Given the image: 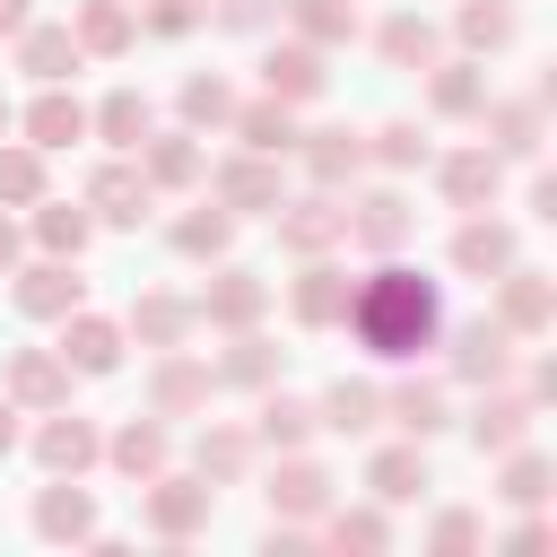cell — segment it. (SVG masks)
Listing matches in <instances>:
<instances>
[{"mask_svg":"<svg viewBox=\"0 0 557 557\" xmlns=\"http://www.w3.org/2000/svg\"><path fill=\"white\" fill-rule=\"evenodd\" d=\"M339 322H348V339H357L366 357L409 366V357H426V348L444 339V287H435L426 270H409L400 252H383L366 278H348Z\"/></svg>","mask_w":557,"mask_h":557,"instance_id":"obj_1","label":"cell"},{"mask_svg":"<svg viewBox=\"0 0 557 557\" xmlns=\"http://www.w3.org/2000/svg\"><path fill=\"white\" fill-rule=\"evenodd\" d=\"M444 383H461V392H487V383H505L513 374V357H522V339L496 322V313H470V322H444Z\"/></svg>","mask_w":557,"mask_h":557,"instance_id":"obj_2","label":"cell"},{"mask_svg":"<svg viewBox=\"0 0 557 557\" xmlns=\"http://www.w3.org/2000/svg\"><path fill=\"white\" fill-rule=\"evenodd\" d=\"M139 522H148L165 548H183V540H200V531L218 522V487H209L200 470H174V461H165V470L139 487Z\"/></svg>","mask_w":557,"mask_h":557,"instance_id":"obj_3","label":"cell"},{"mask_svg":"<svg viewBox=\"0 0 557 557\" xmlns=\"http://www.w3.org/2000/svg\"><path fill=\"white\" fill-rule=\"evenodd\" d=\"M26 453H35V470L44 479H87L96 461H104V426L96 418H78L70 400L61 409H35V435H17Z\"/></svg>","mask_w":557,"mask_h":557,"instance_id":"obj_4","label":"cell"},{"mask_svg":"<svg viewBox=\"0 0 557 557\" xmlns=\"http://www.w3.org/2000/svg\"><path fill=\"white\" fill-rule=\"evenodd\" d=\"M200 183H209V200H218V209H235V218H270V209L287 200V174H278V157H261V148L218 157Z\"/></svg>","mask_w":557,"mask_h":557,"instance_id":"obj_5","label":"cell"},{"mask_svg":"<svg viewBox=\"0 0 557 557\" xmlns=\"http://www.w3.org/2000/svg\"><path fill=\"white\" fill-rule=\"evenodd\" d=\"M270 226H278V252L313 261V252H339L348 244V200L339 191H296V200L270 209Z\"/></svg>","mask_w":557,"mask_h":557,"instance_id":"obj_6","label":"cell"},{"mask_svg":"<svg viewBox=\"0 0 557 557\" xmlns=\"http://www.w3.org/2000/svg\"><path fill=\"white\" fill-rule=\"evenodd\" d=\"M418 235V209H409V191L400 183H374V191H348V244L366 252V261H383V252H400Z\"/></svg>","mask_w":557,"mask_h":557,"instance_id":"obj_7","label":"cell"},{"mask_svg":"<svg viewBox=\"0 0 557 557\" xmlns=\"http://www.w3.org/2000/svg\"><path fill=\"white\" fill-rule=\"evenodd\" d=\"M9 305H17L26 322H61V313H78V305H87V278H78V261L35 252V261H17V270H9Z\"/></svg>","mask_w":557,"mask_h":557,"instance_id":"obj_8","label":"cell"},{"mask_svg":"<svg viewBox=\"0 0 557 557\" xmlns=\"http://www.w3.org/2000/svg\"><path fill=\"white\" fill-rule=\"evenodd\" d=\"M209 400H218L209 357H191V339L183 348H157V366H148V418H200Z\"/></svg>","mask_w":557,"mask_h":557,"instance_id":"obj_9","label":"cell"},{"mask_svg":"<svg viewBox=\"0 0 557 557\" xmlns=\"http://www.w3.org/2000/svg\"><path fill=\"white\" fill-rule=\"evenodd\" d=\"M435 165V191H444V209H496V191H505V157L487 148V139H470V148H444V157H426Z\"/></svg>","mask_w":557,"mask_h":557,"instance_id":"obj_10","label":"cell"},{"mask_svg":"<svg viewBox=\"0 0 557 557\" xmlns=\"http://www.w3.org/2000/svg\"><path fill=\"white\" fill-rule=\"evenodd\" d=\"M87 218L96 226H148V209H157V191H148V174H139V157H113L104 148V165L87 174Z\"/></svg>","mask_w":557,"mask_h":557,"instance_id":"obj_11","label":"cell"},{"mask_svg":"<svg viewBox=\"0 0 557 557\" xmlns=\"http://www.w3.org/2000/svg\"><path fill=\"white\" fill-rule=\"evenodd\" d=\"M487 287H496L487 313H496L513 339H548V331H557V278H548V270H522V261H513V270H496Z\"/></svg>","mask_w":557,"mask_h":557,"instance_id":"obj_12","label":"cell"},{"mask_svg":"<svg viewBox=\"0 0 557 557\" xmlns=\"http://www.w3.org/2000/svg\"><path fill=\"white\" fill-rule=\"evenodd\" d=\"M470 122H479V139H487L505 165H531L540 139H548V104H540V96H487Z\"/></svg>","mask_w":557,"mask_h":557,"instance_id":"obj_13","label":"cell"},{"mask_svg":"<svg viewBox=\"0 0 557 557\" xmlns=\"http://www.w3.org/2000/svg\"><path fill=\"white\" fill-rule=\"evenodd\" d=\"M296 165H305L313 191H348V183L366 174V131H348V122H313V131H296Z\"/></svg>","mask_w":557,"mask_h":557,"instance_id":"obj_14","label":"cell"},{"mask_svg":"<svg viewBox=\"0 0 557 557\" xmlns=\"http://www.w3.org/2000/svg\"><path fill=\"white\" fill-rule=\"evenodd\" d=\"M209 270H218V278L191 296V313H200L209 331H252V322L270 313V278H261V270H235V261H209Z\"/></svg>","mask_w":557,"mask_h":557,"instance_id":"obj_15","label":"cell"},{"mask_svg":"<svg viewBox=\"0 0 557 557\" xmlns=\"http://www.w3.org/2000/svg\"><path fill=\"white\" fill-rule=\"evenodd\" d=\"M322 87H331V52H313L305 35H287V44H270L261 52V96H278V104H322Z\"/></svg>","mask_w":557,"mask_h":557,"instance_id":"obj_16","label":"cell"},{"mask_svg":"<svg viewBox=\"0 0 557 557\" xmlns=\"http://www.w3.org/2000/svg\"><path fill=\"white\" fill-rule=\"evenodd\" d=\"M122 348H131V331H122V313H96V305H78V313H61V366L70 374H113L122 366Z\"/></svg>","mask_w":557,"mask_h":557,"instance_id":"obj_17","label":"cell"},{"mask_svg":"<svg viewBox=\"0 0 557 557\" xmlns=\"http://www.w3.org/2000/svg\"><path fill=\"white\" fill-rule=\"evenodd\" d=\"M531 426H540V400H531L513 374H505V383H487V392H479V409H470V444H479L487 461H496V453H513Z\"/></svg>","mask_w":557,"mask_h":557,"instance_id":"obj_18","label":"cell"},{"mask_svg":"<svg viewBox=\"0 0 557 557\" xmlns=\"http://www.w3.org/2000/svg\"><path fill=\"white\" fill-rule=\"evenodd\" d=\"M339 496V479L296 444V453H278V470H270V522H322V505Z\"/></svg>","mask_w":557,"mask_h":557,"instance_id":"obj_19","label":"cell"},{"mask_svg":"<svg viewBox=\"0 0 557 557\" xmlns=\"http://www.w3.org/2000/svg\"><path fill=\"white\" fill-rule=\"evenodd\" d=\"M9 44H17V70H26L35 87H70V78H78V61H87V52H78V35H70V17H26Z\"/></svg>","mask_w":557,"mask_h":557,"instance_id":"obj_20","label":"cell"},{"mask_svg":"<svg viewBox=\"0 0 557 557\" xmlns=\"http://www.w3.org/2000/svg\"><path fill=\"white\" fill-rule=\"evenodd\" d=\"M339 305H348V270H339L331 252L296 261V278H287V322H296V331H339Z\"/></svg>","mask_w":557,"mask_h":557,"instance_id":"obj_21","label":"cell"},{"mask_svg":"<svg viewBox=\"0 0 557 557\" xmlns=\"http://www.w3.org/2000/svg\"><path fill=\"white\" fill-rule=\"evenodd\" d=\"M26 522H35V540H52V548H87V540L104 531V522H96V496H87L78 479H44Z\"/></svg>","mask_w":557,"mask_h":557,"instance_id":"obj_22","label":"cell"},{"mask_svg":"<svg viewBox=\"0 0 557 557\" xmlns=\"http://www.w3.org/2000/svg\"><path fill=\"white\" fill-rule=\"evenodd\" d=\"M426 487H435V470H426V444H418V435L366 453V496H374V505H418Z\"/></svg>","mask_w":557,"mask_h":557,"instance_id":"obj_23","label":"cell"},{"mask_svg":"<svg viewBox=\"0 0 557 557\" xmlns=\"http://www.w3.org/2000/svg\"><path fill=\"white\" fill-rule=\"evenodd\" d=\"M131 157H139L148 191H200V174H209V157H200V131H148Z\"/></svg>","mask_w":557,"mask_h":557,"instance_id":"obj_24","label":"cell"},{"mask_svg":"<svg viewBox=\"0 0 557 557\" xmlns=\"http://www.w3.org/2000/svg\"><path fill=\"white\" fill-rule=\"evenodd\" d=\"M122 331L157 357V348H183V339L200 331V313H191V296H174V287H139L131 313H122Z\"/></svg>","mask_w":557,"mask_h":557,"instance_id":"obj_25","label":"cell"},{"mask_svg":"<svg viewBox=\"0 0 557 557\" xmlns=\"http://www.w3.org/2000/svg\"><path fill=\"white\" fill-rule=\"evenodd\" d=\"M70 383H78V374L61 366V348H9V374H0V392H9L26 418H35V409H61V400H70Z\"/></svg>","mask_w":557,"mask_h":557,"instance_id":"obj_26","label":"cell"},{"mask_svg":"<svg viewBox=\"0 0 557 557\" xmlns=\"http://www.w3.org/2000/svg\"><path fill=\"white\" fill-rule=\"evenodd\" d=\"M383 426H400V435H444L453 426V392L435 383V374H400V383H383Z\"/></svg>","mask_w":557,"mask_h":557,"instance_id":"obj_27","label":"cell"},{"mask_svg":"<svg viewBox=\"0 0 557 557\" xmlns=\"http://www.w3.org/2000/svg\"><path fill=\"white\" fill-rule=\"evenodd\" d=\"M252 461H261V444H252V426H235V418H209V426L191 435V470H200L209 487H244Z\"/></svg>","mask_w":557,"mask_h":557,"instance_id":"obj_28","label":"cell"},{"mask_svg":"<svg viewBox=\"0 0 557 557\" xmlns=\"http://www.w3.org/2000/svg\"><path fill=\"white\" fill-rule=\"evenodd\" d=\"M313 540L339 548V557H383V548H392V505H374V496H366V505H339V496H331L322 522H313Z\"/></svg>","mask_w":557,"mask_h":557,"instance_id":"obj_29","label":"cell"},{"mask_svg":"<svg viewBox=\"0 0 557 557\" xmlns=\"http://www.w3.org/2000/svg\"><path fill=\"white\" fill-rule=\"evenodd\" d=\"M513 261H522V244H513L505 218L470 209V218L453 226V270H461V278H496V270H513Z\"/></svg>","mask_w":557,"mask_h":557,"instance_id":"obj_30","label":"cell"},{"mask_svg":"<svg viewBox=\"0 0 557 557\" xmlns=\"http://www.w3.org/2000/svg\"><path fill=\"white\" fill-rule=\"evenodd\" d=\"M278 366H287V348L252 322V331H226V357H218L209 374H218V392H270V383H278Z\"/></svg>","mask_w":557,"mask_h":557,"instance_id":"obj_31","label":"cell"},{"mask_svg":"<svg viewBox=\"0 0 557 557\" xmlns=\"http://www.w3.org/2000/svg\"><path fill=\"white\" fill-rule=\"evenodd\" d=\"M165 461H174V435H165V418H122V426L104 435V470H122L131 487H148Z\"/></svg>","mask_w":557,"mask_h":557,"instance_id":"obj_32","label":"cell"},{"mask_svg":"<svg viewBox=\"0 0 557 557\" xmlns=\"http://www.w3.org/2000/svg\"><path fill=\"white\" fill-rule=\"evenodd\" d=\"M226 131H235V148H261V157H296V104H278V96H235V113H226Z\"/></svg>","mask_w":557,"mask_h":557,"instance_id":"obj_33","label":"cell"},{"mask_svg":"<svg viewBox=\"0 0 557 557\" xmlns=\"http://www.w3.org/2000/svg\"><path fill=\"white\" fill-rule=\"evenodd\" d=\"M313 418H322V435H374L383 426V383H366V374H339L331 392H313Z\"/></svg>","mask_w":557,"mask_h":557,"instance_id":"obj_34","label":"cell"},{"mask_svg":"<svg viewBox=\"0 0 557 557\" xmlns=\"http://www.w3.org/2000/svg\"><path fill=\"white\" fill-rule=\"evenodd\" d=\"M313 435H322L313 400H305V392H287V383H270V392H261V409H252V444H261V453H296V444H313Z\"/></svg>","mask_w":557,"mask_h":557,"instance_id":"obj_35","label":"cell"},{"mask_svg":"<svg viewBox=\"0 0 557 557\" xmlns=\"http://www.w3.org/2000/svg\"><path fill=\"white\" fill-rule=\"evenodd\" d=\"M70 35H78L87 61H122V52L139 44V9H131V0H78V9H70Z\"/></svg>","mask_w":557,"mask_h":557,"instance_id":"obj_36","label":"cell"},{"mask_svg":"<svg viewBox=\"0 0 557 557\" xmlns=\"http://www.w3.org/2000/svg\"><path fill=\"white\" fill-rule=\"evenodd\" d=\"M374 52H383L392 70H435V61H444V26H435L426 9H392V17L374 26Z\"/></svg>","mask_w":557,"mask_h":557,"instance_id":"obj_37","label":"cell"},{"mask_svg":"<svg viewBox=\"0 0 557 557\" xmlns=\"http://www.w3.org/2000/svg\"><path fill=\"white\" fill-rule=\"evenodd\" d=\"M479 104H487V70H479L470 52H444V61L426 70V113H435V122H470Z\"/></svg>","mask_w":557,"mask_h":557,"instance_id":"obj_38","label":"cell"},{"mask_svg":"<svg viewBox=\"0 0 557 557\" xmlns=\"http://www.w3.org/2000/svg\"><path fill=\"white\" fill-rule=\"evenodd\" d=\"M26 235H35V252H52V261H78L87 244H96V218H87V200H35L26 209Z\"/></svg>","mask_w":557,"mask_h":557,"instance_id":"obj_39","label":"cell"},{"mask_svg":"<svg viewBox=\"0 0 557 557\" xmlns=\"http://www.w3.org/2000/svg\"><path fill=\"white\" fill-rule=\"evenodd\" d=\"M278 17H287V35H305L313 52H348V44L366 35L357 0H278Z\"/></svg>","mask_w":557,"mask_h":557,"instance_id":"obj_40","label":"cell"},{"mask_svg":"<svg viewBox=\"0 0 557 557\" xmlns=\"http://www.w3.org/2000/svg\"><path fill=\"white\" fill-rule=\"evenodd\" d=\"M17 131H26L44 157H52V148H78V139H87V104H78L70 87H35V104L17 113Z\"/></svg>","mask_w":557,"mask_h":557,"instance_id":"obj_41","label":"cell"},{"mask_svg":"<svg viewBox=\"0 0 557 557\" xmlns=\"http://www.w3.org/2000/svg\"><path fill=\"white\" fill-rule=\"evenodd\" d=\"M148 131H157V104H148L139 87H113L104 104H87V139H104L113 157H131V148H139Z\"/></svg>","mask_w":557,"mask_h":557,"instance_id":"obj_42","label":"cell"},{"mask_svg":"<svg viewBox=\"0 0 557 557\" xmlns=\"http://www.w3.org/2000/svg\"><path fill=\"white\" fill-rule=\"evenodd\" d=\"M235 226H244L235 209H218V200H191V209L174 218V235H165V244H174L183 261H226V252H235Z\"/></svg>","mask_w":557,"mask_h":557,"instance_id":"obj_43","label":"cell"},{"mask_svg":"<svg viewBox=\"0 0 557 557\" xmlns=\"http://www.w3.org/2000/svg\"><path fill=\"white\" fill-rule=\"evenodd\" d=\"M522 35V17H513V0H461L453 9V44L470 52V61H487V52H505Z\"/></svg>","mask_w":557,"mask_h":557,"instance_id":"obj_44","label":"cell"},{"mask_svg":"<svg viewBox=\"0 0 557 557\" xmlns=\"http://www.w3.org/2000/svg\"><path fill=\"white\" fill-rule=\"evenodd\" d=\"M52 191V157L35 139H0V209H35Z\"/></svg>","mask_w":557,"mask_h":557,"instance_id":"obj_45","label":"cell"},{"mask_svg":"<svg viewBox=\"0 0 557 557\" xmlns=\"http://www.w3.org/2000/svg\"><path fill=\"white\" fill-rule=\"evenodd\" d=\"M174 113H183V131H226V113H235V78H226V70H191V78L174 87Z\"/></svg>","mask_w":557,"mask_h":557,"instance_id":"obj_46","label":"cell"},{"mask_svg":"<svg viewBox=\"0 0 557 557\" xmlns=\"http://www.w3.org/2000/svg\"><path fill=\"white\" fill-rule=\"evenodd\" d=\"M548 479H557V470H548V453H540L531 435H522L513 453H496V496H505V505H548Z\"/></svg>","mask_w":557,"mask_h":557,"instance_id":"obj_47","label":"cell"},{"mask_svg":"<svg viewBox=\"0 0 557 557\" xmlns=\"http://www.w3.org/2000/svg\"><path fill=\"white\" fill-rule=\"evenodd\" d=\"M435 157V139L418 131V122H383V131H366V165H383V174H418Z\"/></svg>","mask_w":557,"mask_h":557,"instance_id":"obj_48","label":"cell"},{"mask_svg":"<svg viewBox=\"0 0 557 557\" xmlns=\"http://www.w3.org/2000/svg\"><path fill=\"white\" fill-rule=\"evenodd\" d=\"M426 548H435V557H470V548H487V522H479L470 505H444V513L426 522Z\"/></svg>","mask_w":557,"mask_h":557,"instance_id":"obj_49","label":"cell"},{"mask_svg":"<svg viewBox=\"0 0 557 557\" xmlns=\"http://www.w3.org/2000/svg\"><path fill=\"white\" fill-rule=\"evenodd\" d=\"M200 17H209V0H139V35H165V44H183Z\"/></svg>","mask_w":557,"mask_h":557,"instance_id":"obj_50","label":"cell"},{"mask_svg":"<svg viewBox=\"0 0 557 557\" xmlns=\"http://www.w3.org/2000/svg\"><path fill=\"white\" fill-rule=\"evenodd\" d=\"M209 17L226 35H261V26H278V0H209Z\"/></svg>","mask_w":557,"mask_h":557,"instance_id":"obj_51","label":"cell"},{"mask_svg":"<svg viewBox=\"0 0 557 557\" xmlns=\"http://www.w3.org/2000/svg\"><path fill=\"white\" fill-rule=\"evenodd\" d=\"M548 540H557V522H548V513H540V505H522V522H513V531H505V548H513V557H540V548H548Z\"/></svg>","mask_w":557,"mask_h":557,"instance_id":"obj_52","label":"cell"},{"mask_svg":"<svg viewBox=\"0 0 557 557\" xmlns=\"http://www.w3.org/2000/svg\"><path fill=\"white\" fill-rule=\"evenodd\" d=\"M305 548H322L313 522H270V531H261V557H305Z\"/></svg>","mask_w":557,"mask_h":557,"instance_id":"obj_53","label":"cell"},{"mask_svg":"<svg viewBox=\"0 0 557 557\" xmlns=\"http://www.w3.org/2000/svg\"><path fill=\"white\" fill-rule=\"evenodd\" d=\"M26 261V226H17V209H0V278Z\"/></svg>","mask_w":557,"mask_h":557,"instance_id":"obj_54","label":"cell"},{"mask_svg":"<svg viewBox=\"0 0 557 557\" xmlns=\"http://www.w3.org/2000/svg\"><path fill=\"white\" fill-rule=\"evenodd\" d=\"M522 392L548 409V400H557V357H531V383H522Z\"/></svg>","mask_w":557,"mask_h":557,"instance_id":"obj_55","label":"cell"},{"mask_svg":"<svg viewBox=\"0 0 557 557\" xmlns=\"http://www.w3.org/2000/svg\"><path fill=\"white\" fill-rule=\"evenodd\" d=\"M522 200H531V218H557V174H531V191H522Z\"/></svg>","mask_w":557,"mask_h":557,"instance_id":"obj_56","label":"cell"},{"mask_svg":"<svg viewBox=\"0 0 557 557\" xmlns=\"http://www.w3.org/2000/svg\"><path fill=\"white\" fill-rule=\"evenodd\" d=\"M17 418H26V409H17V400H9V392H0V461H9V453H17V435H26V426H17Z\"/></svg>","mask_w":557,"mask_h":557,"instance_id":"obj_57","label":"cell"},{"mask_svg":"<svg viewBox=\"0 0 557 557\" xmlns=\"http://www.w3.org/2000/svg\"><path fill=\"white\" fill-rule=\"evenodd\" d=\"M26 17H35V0H0V44H9V35L26 26Z\"/></svg>","mask_w":557,"mask_h":557,"instance_id":"obj_58","label":"cell"},{"mask_svg":"<svg viewBox=\"0 0 557 557\" xmlns=\"http://www.w3.org/2000/svg\"><path fill=\"white\" fill-rule=\"evenodd\" d=\"M9 131H17V104H9V96H0V139H9Z\"/></svg>","mask_w":557,"mask_h":557,"instance_id":"obj_59","label":"cell"}]
</instances>
